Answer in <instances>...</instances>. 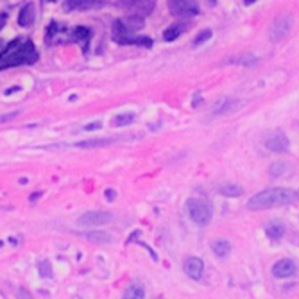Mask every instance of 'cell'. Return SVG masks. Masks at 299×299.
I'll return each mask as SVG.
<instances>
[{
    "label": "cell",
    "instance_id": "1",
    "mask_svg": "<svg viewBox=\"0 0 299 299\" xmlns=\"http://www.w3.org/2000/svg\"><path fill=\"white\" fill-rule=\"evenodd\" d=\"M38 59V52H36L34 43L31 40H13L7 43V47L4 48V52L0 54V70L4 68H11V66L20 65H31Z\"/></svg>",
    "mask_w": 299,
    "mask_h": 299
},
{
    "label": "cell",
    "instance_id": "2",
    "mask_svg": "<svg viewBox=\"0 0 299 299\" xmlns=\"http://www.w3.org/2000/svg\"><path fill=\"white\" fill-rule=\"evenodd\" d=\"M296 199H298V192H294L290 188H269V190L252 195L247 203V208L252 211L269 210V208H276V206L292 205Z\"/></svg>",
    "mask_w": 299,
    "mask_h": 299
},
{
    "label": "cell",
    "instance_id": "3",
    "mask_svg": "<svg viewBox=\"0 0 299 299\" xmlns=\"http://www.w3.org/2000/svg\"><path fill=\"white\" fill-rule=\"evenodd\" d=\"M187 210L190 219L199 226H206L211 220V215H213L210 203L205 199H197V197H190L187 201Z\"/></svg>",
    "mask_w": 299,
    "mask_h": 299
},
{
    "label": "cell",
    "instance_id": "4",
    "mask_svg": "<svg viewBox=\"0 0 299 299\" xmlns=\"http://www.w3.org/2000/svg\"><path fill=\"white\" fill-rule=\"evenodd\" d=\"M170 13L177 18H190L199 15L197 0H167Z\"/></svg>",
    "mask_w": 299,
    "mask_h": 299
},
{
    "label": "cell",
    "instance_id": "5",
    "mask_svg": "<svg viewBox=\"0 0 299 299\" xmlns=\"http://www.w3.org/2000/svg\"><path fill=\"white\" fill-rule=\"evenodd\" d=\"M292 24H294V18L290 15H282L278 16L270 25V40L272 41H280L283 40L285 36L292 31Z\"/></svg>",
    "mask_w": 299,
    "mask_h": 299
},
{
    "label": "cell",
    "instance_id": "6",
    "mask_svg": "<svg viewBox=\"0 0 299 299\" xmlns=\"http://www.w3.org/2000/svg\"><path fill=\"white\" fill-rule=\"evenodd\" d=\"M113 219L111 213H108V211H86V213H82L77 224L81 226V228H92V226H100V224H108L110 220Z\"/></svg>",
    "mask_w": 299,
    "mask_h": 299
},
{
    "label": "cell",
    "instance_id": "7",
    "mask_svg": "<svg viewBox=\"0 0 299 299\" xmlns=\"http://www.w3.org/2000/svg\"><path fill=\"white\" fill-rule=\"evenodd\" d=\"M154 0H126L120 2V6L129 9V15H138V16H147L154 9Z\"/></svg>",
    "mask_w": 299,
    "mask_h": 299
},
{
    "label": "cell",
    "instance_id": "8",
    "mask_svg": "<svg viewBox=\"0 0 299 299\" xmlns=\"http://www.w3.org/2000/svg\"><path fill=\"white\" fill-rule=\"evenodd\" d=\"M106 6V0H65L63 9L65 11H94Z\"/></svg>",
    "mask_w": 299,
    "mask_h": 299
},
{
    "label": "cell",
    "instance_id": "9",
    "mask_svg": "<svg viewBox=\"0 0 299 299\" xmlns=\"http://www.w3.org/2000/svg\"><path fill=\"white\" fill-rule=\"evenodd\" d=\"M244 104H246V102L240 99H228V97H226V99L217 100L211 110H213L215 115H228V113H235L236 110H240Z\"/></svg>",
    "mask_w": 299,
    "mask_h": 299
},
{
    "label": "cell",
    "instance_id": "10",
    "mask_svg": "<svg viewBox=\"0 0 299 299\" xmlns=\"http://www.w3.org/2000/svg\"><path fill=\"white\" fill-rule=\"evenodd\" d=\"M294 274H296V264L292 260L282 258L272 265V276L278 278V280H287V278H290Z\"/></svg>",
    "mask_w": 299,
    "mask_h": 299
},
{
    "label": "cell",
    "instance_id": "11",
    "mask_svg": "<svg viewBox=\"0 0 299 299\" xmlns=\"http://www.w3.org/2000/svg\"><path fill=\"white\" fill-rule=\"evenodd\" d=\"M265 147H267L269 151H272V153H285V151H288V147H290V142H288V138L285 135L276 133V135L267 138Z\"/></svg>",
    "mask_w": 299,
    "mask_h": 299
},
{
    "label": "cell",
    "instance_id": "12",
    "mask_svg": "<svg viewBox=\"0 0 299 299\" xmlns=\"http://www.w3.org/2000/svg\"><path fill=\"white\" fill-rule=\"evenodd\" d=\"M190 22L188 20H181V22H176V24H172L169 27V29L163 32V40L165 41H174V40H177L179 36L185 32V31H188L190 29Z\"/></svg>",
    "mask_w": 299,
    "mask_h": 299
},
{
    "label": "cell",
    "instance_id": "13",
    "mask_svg": "<svg viewBox=\"0 0 299 299\" xmlns=\"http://www.w3.org/2000/svg\"><path fill=\"white\" fill-rule=\"evenodd\" d=\"M185 272H187L192 280H201V276L205 272V264H203V260L195 258V256L188 258L187 262H185Z\"/></svg>",
    "mask_w": 299,
    "mask_h": 299
},
{
    "label": "cell",
    "instance_id": "14",
    "mask_svg": "<svg viewBox=\"0 0 299 299\" xmlns=\"http://www.w3.org/2000/svg\"><path fill=\"white\" fill-rule=\"evenodd\" d=\"M34 20H36L34 4H25L20 9V15H18V24H20V27H31V25L34 24Z\"/></svg>",
    "mask_w": 299,
    "mask_h": 299
},
{
    "label": "cell",
    "instance_id": "15",
    "mask_svg": "<svg viewBox=\"0 0 299 299\" xmlns=\"http://www.w3.org/2000/svg\"><path fill=\"white\" fill-rule=\"evenodd\" d=\"M229 63H231V65H240V66H254L258 63V58L249 52H242V54H238V56H235V58L229 59Z\"/></svg>",
    "mask_w": 299,
    "mask_h": 299
},
{
    "label": "cell",
    "instance_id": "16",
    "mask_svg": "<svg viewBox=\"0 0 299 299\" xmlns=\"http://www.w3.org/2000/svg\"><path fill=\"white\" fill-rule=\"evenodd\" d=\"M72 36H74V41H77V43H81L84 50L88 48L90 36H92V31H90L88 27H76V29L72 31Z\"/></svg>",
    "mask_w": 299,
    "mask_h": 299
},
{
    "label": "cell",
    "instance_id": "17",
    "mask_svg": "<svg viewBox=\"0 0 299 299\" xmlns=\"http://www.w3.org/2000/svg\"><path fill=\"white\" fill-rule=\"evenodd\" d=\"M124 298L126 299H143L145 298V288H143V285H142L140 282L131 283L129 287H127V290H126V294H124Z\"/></svg>",
    "mask_w": 299,
    "mask_h": 299
},
{
    "label": "cell",
    "instance_id": "18",
    "mask_svg": "<svg viewBox=\"0 0 299 299\" xmlns=\"http://www.w3.org/2000/svg\"><path fill=\"white\" fill-rule=\"evenodd\" d=\"M219 192L224 197H240L244 194V188L240 185H235V183H226V185H222V187L219 188Z\"/></svg>",
    "mask_w": 299,
    "mask_h": 299
},
{
    "label": "cell",
    "instance_id": "19",
    "mask_svg": "<svg viewBox=\"0 0 299 299\" xmlns=\"http://www.w3.org/2000/svg\"><path fill=\"white\" fill-rule=\"evenodd\" d=\"M211 249H213V252L217 254L219 258H226L229 254V251H231V246H229V242L226 238H219V240H215L211 244Z\"/></svg>",
    "mask_w": 299,
    "mask_h": 299
},
{
    "label": "cell",
    "instance_id": "20",
    "mask_svg": "<svg viewBox=\"0 0 299 299\" xmlns=\"http://www.w3.org/2000/svg\"><path fill=\"white\" fill-rule=\"evenodd\" d=\"M84 238L95 244H110L111 242V235L106 233V231H88L84 233Z\"/></svg>",
    "mask_w": 299,
    "mask_h": 299
},
{
    "label": "cell",
    "instance_id": "21",
    "mask_svg": "<svg viewBox=\"0 0 299 299\" xmlns=\"http://www.w3.org/2000/svg\"><path fill=\"white\" fill-rule=\"evenodd\" d=\"M115 138H95V140H84V142H79L76 147L79 149H94V147H104V145H110L113 143Z\"/></svg>",
    "mask_w": 299,
    "mask_h": 299
},
{
    "label": "cell",
    "instance_id": "22",
    "mask_svg": "<svg viewBox=\"0 0 299 299\" xmlns=\"http://www.w3.org/2000/svg\"><path fill=\"white\" fill-rule=\"evenodd\" d=\"M265 233H267V236L272 238V240H280L283 235H285V226L274 222V224H270V226H267Z\"/></svg>",
    "mask_w": 299,
    "mask_h": 299
},
{
    "label": "cell",
    "instance_id": "23",
    "mask_svg": "<svg viewBox=\"0 0 299 299\" xmlns=\"http://www.w3.org/2000/svg\"><path fill=\"white\" fill-rule=\"evenodd\" d=\"M135 120V115L133 113H122V115H117V117L113 118V124L118 126V127H122V126H127Z\"/></svg>",
    "mask_w": 299,
    "mask_h": 299
},
{
    "label": "cell",
    "instance_id": "24",
    "mask_svg": "<svg viewBox=\"0 0 299 299\" xmlns=\"http://www.w3.org/2000/svg\"><path fill=\"white\" fill-rule=\"evenodd\" d=\"M210 38H211V31L210 29L203 31V32H199V34H197V38L194 40V45H195V47H199V45L206 43V41L210 40Z\"/></svg>",
    "mask_w": 299,
    "mask_h": 299
},
{
    "label": "cell",
    "instance_id": "25",
    "mask_svg": "<svg viewBox=\"0 0 299 299\" xmlns=\"http://www.w3.org/2000/svg\"><path fill=\"white\" fill-rule=\"evenodd\" d=\"M285 170H287V165H285V163H276L274 167L270 169V176L278 177L280 174H282V172H285Z\"/></svg>",
    "mask_w": 299,
    "mask_h": 299
},
{
    "label": "cell",
    "instance_id": "26",
    "mask_svg": "<svg viewBox=\"0 0 299 299\" xmlns=\"http://www.w3.org/2000/svg\"><path fill=\"white\" fill-rule=\"evenodd\" d=\"M40 274L45 276V278H50V276H52V269H50V264H48V262H41L40 264Z\"/></svg>",
    "mask_w": 299,
    "mask_h": 299
},
{
    "label": "cell",
    "instance_id": "27",
    "mask_svg": "<svg viewBox=\"0 0 299 299\" xmlns=\"http://www.w3.org/2000/svg\"><path fill=\"white\" fill-rule=\"evenodd\" d=\"M102 127V122H92V124H86L82 131H95V129H100Z\"/></svg>",
    "mask_w": 299,
    "mask_h": 299
},
{
    "label": "cell",
    "instance_id": "28",
    "mask_svg": "<svg viewBox=\"0 0 299 299\" xmlns=\"http://www.w3.org/2000/svg\"><path fill=\"white\" fill-rule=\"evenodd\" d=\"M15 117H18V111L16 113H7V115H2V117H0V124L9 122V120H13Z\"/></svg>",
    "mask_w": 299,
    "mask_h": 299
},
{
    "label": "cell",
    "instance_id": "29",
    "mask_svg": "<svg viewBox=\"0 0 299 299\" xmlns=\"http://www.w3.org/2000/svg\"><path fill=\"white\" fill-rule=\"evenodd\" d=\"M104 195H106V199H108V201H113L115 197H117V192H115L113 188H108V190L104 192Z\"/></svg>",
    "mask_w": 299,
    "mask_h": 299
},
{
    "label": "cell",
    "instance_id": "30",
    "mask_svg": "<svg viewBox=\"0 0 299 299\" xmlns=\"http://www.w3.org/2000/svg\"><path fill=\"white\" fill-rule=\"evenodd\" d=\"M7 24V15L6 13H2V15H0V31L4 29V25Z\"/></svg>",
    "mask_w": 299,
    "mask_h": 299
},
{
    "label": "cell",
    "instance_id": "31",
    "mask_svg": "<svg viewBox=\"0 0 299 299\" xmlns=\"http://www.w3.org/2000/svg\"><path fill=\"white\" fill-rule=\"evenodd\" d=\"M40 195H41V194H38V192H36V194H32V197H31V199L36 201V199H38V197H40Z\"/></svg>",
    "mask_w": 299,
    "mask_h": 299
},
{
    "label": "cell",
    "instance_id": "32",
    "mask_svg": "<svg viewBox=\"0 0 299 299\" xmlns=\"http://www.w3.org/2000/svg\"><path fill=\"white\" fill-rule=\"evenodd\" d=\"M208 4H210V6H215V4H217V0H208Z\"/></svg>",
    "mask_w": 299,
    "mask_h": 299
},
{
    "label": "cell",
    "instance_id": "33",
    "mask_svg": "<svg viewBox=\"0 0 299 299\" xmlns=\"http://www.w3.org/2000/svg\"><path fill=\"white\" fill-rule=\"evenodd\" d=\"M246 2H247V4H251V2H252V0H246Z\"/></svg>",
    "mask_w": 299,
    "mask_h": 299
},
{
    "label": "cell",
    "instance_id": "34",
    "mask_svg": "<svg viewBox=\"0 0 299 299\" xmlns=\"http://www.w3.org/2000/svg\"><path fill=\"white\" fill-rule=\"evenodd\" d=\"M298 197H299V190H298Z\"/></svg>",
    "mask_w": 299,
    "mask_h": 299
},
{
    "label": "cell",
    "instance_id": "35",
    "mask_svg": "<svg viewBox=\"0 0 299 299\" xmlns=\"http://www.w3.org/2000/svg\"><path fill=\"white\" fill-rule=\"evenodd\" d=\"M52 2H54V0H52Z\"/></svg>",
    "mask_w": 299,
    "mask_h": 299
}]
</instances>
